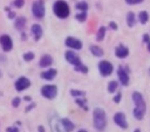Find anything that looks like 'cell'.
<instances>
[{"instance_id": "cell-1", "label": "cell", "mask_w": 150, "mask_h": 132, "mask_svg": "<svg viewBox=\"0 0 150 132\" xmlns=\"http://www.w3.org/2000/svg\"><path fill=\"white\" fill-rule=\"evenodd\" d=\"M132 97H133V100L136 104V107L133 111L134 117L137 120H142L146 113V103H145V101H144L143 96H142L141 93L134 92Z\"/></svg>"}, {"instance_id": "cell-2", "label": "cell", "mask_w": 150, "mask_h": 132, "mask_svg": "<svg viewBox=\"0 0 150 132\" xmlns=\"http://www.w3.org/2000/svg\"><path fill=\"white\" fill-rule=\"evenodd\" d=\"M65 58H66V60L68 61L69 63L74 65L75 66L74 69L76 70V71H81L82 73H88V67H86L84 64H82L79 56L75 54L74 52H72V51H67L66 54H65Z\"/></svg>"}, {"instance_id": "cell-3", "label": "cell", "mask_w": 150, "mask_h": 132, "mask_svg": "<svg viewBox=\"0 0 150 132\" xmlns=\"http://www.w3.org/2000/svg\"><path fill=\"white\" fill-rule=\"evenodd\" d=\"M94 124L95 127L99 131H102L105 129L107 124V118L106 113L102 108H96L94 111Z\"/></svg>"}, {"instance_id": "cell-4", "label": "cell", "mask_w": 150, "mask_h": 132, "mask_svg": "<svg viewBox=\"0 0 150 132\" xmlns=\"http://www.w3.org/2000/svg\"><path fill=\"white\" fill-rule=\"evenodd\" d=\"M54 13L60 19H66L70 14V9H69V5L67 2L59 0L54 4Z\"/></svg>"}, {"instance_id": "cell-5", "label": "cell", "mask_w": 150, "mask_h": 132, "mask_svg": "<svg viewBox=\"0 0 150 132\" xmlns=\"http://www.w3.org/2000/svg\"><path fill=\"white\" fill-rule=\"evenodd\" d=\"M58 89L54 85H45L41 88V94L47 99H54L57 96Z\"/></svg>"}, {"instance_id": "cell-6", "label": "cell", "mask_w": 150, "mask_h": 132, "mask_svg": "<svg viewBox=\"0 0 150 132\" xmlns=\"http://www.w3.org/2000/svg\"><path fill=\"white\" fill-rule=\"evenodd\" d=\"M32 13L38 19H41L44 17L45 14V9H44V3L43 1H35L33 2L32 5Z\"/></svg>"}, {"instance_id": "cell-7", "label": "cell", "mask_w": 150, "mask_h": 132, "mask_svg": "<svg viewBox=\"0 0 150 132\" xmlns=\"http://www.w3.org/2000/svg\"><path fill=\"white\" fill-rule=\"evenodd\" d=\"M50 129H52V132H66V130H65L64 127H63L61 120L59 119L56 115L50 117Z\"/></svg>"}, {"instance_id": "cell-8", "label": "cell", "mask_w": 150, "mask_h": 132, "mask_svg": "<svg viewBox=\"0 0 150 132\" xmlns=\"http://www.w3.org/2000/svg\"><path fill=\"white\" fill-rule=\"evenodd\" d=\"M99 70L103 76H108L112 73L113 71V65L108 61H101L99 63Z\"/></svg>"}, {"instance_id": "cell-9", "label": "cell", "mask_w": 150, "mask_h": 132, "mask_svg": "<svg viewBox=\"0 0 150 132\" xmlns=\"http://www.w3.org/2000/svg\"><path fill=\"white\" fill-rule=\"evenodd\" d=\"M0 44L4 52H9L13 49V40L8 35L0 36Z\"/></svg>"}, {"instance_id": "cell-10", "label": "cell", "mask_w": 150, "mask_h": 132, "mask_svg": "<svg viewBox=\"0 0 150 132\" xmlns=\"http://www.w3.org/2000/svg\"><path fill=\"white\" fill-rule=\"evenodd\" d=\"M117 74H118V78L120 81V83L123 86H127L129 83V73L127 72V70H125V68L122 66H119L117 69Z\"/></svg>"}, {"instance_id": "cell-11", "label": "cell", "mask_w": 150, "mask_h": 132, "mask_svg": "<svg viewBox=\"0 0 150 132\" xmlns=\"http://www.w3.org/2000/svg\"><path fill=\"white\" fill-rule=\"evenodd\" d=\"M114 122L117 126H119L122 129H127V122L125 119V113H116L114 115Z\"/></svg>"}, {"instance_id": "cell-12", "label": "cell", "mask_w": 150, "mask_h": 132, "mask_svg": "<svg viewBox=\"0 0 150 132\" xmlns=\"http://www.w3.org/2000/svg\"><path fill=\"white\" fill-rule=\"evenodd\" d=\"M65 44H66L68 48L71 49H75V50H80L82 48V42L80 41L79 39H76L74 37H67L66 41H65Z\"/></svg>"}, {"instance_id": "cell-13", "label": "cell", "mask_w": 150, "mask_h": 132, "mask_svg": "<svg viewBox=\"0 0 150 132\" xmlns=\"http://www.w3.org/2000/svg\"><path fill=\"white\" fill-rule=\"evenodd\" d=\"M30 85H31L30 81L28 80L27 78H24L23 76V78H20L19 80L16 82L15 87L18 91H23V90H25V89L29 88Z\"/></svg>"}, {"instance_id": "cell-14", "label": "cell", "mask_w": 150, "mask_h": 132, "mask_svg": "<svg viewBox=\"0 0 150 132\" xmlns=\"http://www.w3.org/2000/svg\"><path fill=\"white\" fill-rule=\"evenodd\" d=\"M127 55H129V49L123 46L122 44L118 46L116 48V50H115V56L118 57V58L122 59V58H125V57H127Z\"/></svg>"}, {"instance_id": "cell-15", "label": "cell", "mask_w": 150, "mask_h": 132, "mask_svg": "<svg viewBox=\"0 0 150 132\" xmlns=\"http://www.w3.org/2000/svg\"><path fill=\"white\" fill-rule=\"evenodd\" d=\"M31 31L34 35V39H35L36 41L39 40L40 37L42 36V28L40 27V25H38V24H34L31 28Z\"/></svg>"}, {"instance_id": "cell-16", "label": "cell", "mask_w": 150, "mask_h": 132, "mask_svg": "<svg viewBox=\"0 0 150 132\" xmlns=\"http://www.w3.org/2000/svg\"><path fill=\"white\" fill-rule=\"evenodd\" d=\"M57 76V70L54 69V68H50L48 69L47 71H44L41 73V78H44V80H47V81H52L56 78Z\"/></svg>"}, {"instance_id": "cell-17", "label": "cell", "mask_w": 150, "mask_h": 132, "mask_svg": "<svg viewBox=\"0 0 150 132\" xmlns=\"http://www.w3.org/2000/svg\"><path fill=\"white\" fill-rule=\"evenodd\" d=\"M52 58L50 56V55H43L40 59V62H39V65L40 67H47L50 65H52Z\"/></svg>"}, {"instance_id": "cell-18", "label": "cell", "mask_w": 150, "mask_h": 132, "mask_svg": "<svg viewBox=\"0 0 150 132\" xmlns=\"http://www.w3.org/2000/svg\"><path fill=\"white\" fill-rule=\"evenodd\" d=\"M61 122H62V125H63V127H64V129L66 130V132H71V131L74 130L75 126H74V124L70 121V120L63 119V120H61Z\"/></svg>"}, {"instance_id": "cell-19", "label": "cell", "mask_w": 150, "mask_h": 132, "mask_svg": "<svg viewBox=\"0 0 150 132\" xmlns=\"http://www.w3.org/2000/svg\"><path fill=\"white\" fill-rule=\"evenodd\" d=\"M26 26V18L24 17H20L16 20L15 23V27L17 28L18 30H23Z\"/></svg>"}, {"instance_id": "cell-20", "label": "cell", "mask_w": 150, "mask_h": 132, "mask_svg": "<svg viewBox=\"0 0 150 132\" xmlns=\"http://www.w3.org/2000/svg\"><path fill=\"white\" fill-rule=\"evenodd\" d=\"M127 22L129 27H134L136 25V16L133 11H129L127 16Z\"/></svg>"}, {"instance_id": "cell-21", "label": "cell", "mask_w": 150, "mask_h": 132, "mask_svg": "<svg viewBox=\"0 0 150 132\" xmlns=\"http://www.w3.org/2000/svg\"><path fill=\"white\" fill-rule=\"evenodd\" d=\"M90 50H91V53H92L93 55H95V56H97V57H102L103 54H104L103 50L98 46H91Z\"/></svg>"}, {"instance_id": "cell-22", "label": "cell", "mask_w": 150, "mask_h": 132, "mask_svg": "<svg viewBox=\"0 0 150 132\" xmlns=\"http://www.w3.org/2000/svg\"><path fill=\"white\" fill-rule=\"evenodd\" d=\"M75 7H76L77 9L82 11V13H86L88 9V4L86 2H84V1H80V2H77L76 4H75Z\"/></svg>"}, {"instance_id": "cell-23", "label": "cell", "mask_w": 150, "mask_h": 132, "mask_svg": "<svg viewBox=\"0 0 150 132\" xmlns=\"http://www.w3.org/2000/svg\"><path fill=\"white\" fill-rule=\"evenodd\" d=\"M148 18H149V16H148L147 11H141V13L139 14V21L141 22V24H146V23H147Z\"/></svg>"}, {"instance_id": "cell-24", "label": "cell", "mask_w": 150, "mask_h": 132, "mask_svg": "<svg viewBox=\"0 0 150 132\" xmlns=\"http://www.w3.org/2000/svg\"><path fill=\"white\" fill-rule=\"evenodd\" d=\"M105 33H106V28L101 27L100 29H99L98 33H97V40H98V41H102L105 36Z\"/></svg>"}, {"instance_id": "cell-25", "label": "cell", "mask_w": 150, "mask_h": 132, "mask_svg": "<svg viewBox=\"0 0 150 132\" xmlns=\"http://www.w3.org/2000/svg\"><path fill=\"white\" fill-rule=\"evenodd\" d=\"M117 87H118V84H117V82H115V81H112V82L109 83L108 85V91L110 93H114L115 91H116Z\"/></svg>"}, {"instance_id": "cell-26", "label": "cell", "mask_w": 150, "mask_h": 132, "mask_svg": "<svg viewBox=\"0 0 150 132\" xmlns=\"http://www.w3.org/2000/svg\"><path fill=\"white\" fill-rule=\"evenodd\" d=\"M86 13H81V14H78V15L75 16V18H76V20H78L79 22H84L86 20Z\"/></svg>"}, {"instance_id": "cell-27", "label": "cell", "mask_w": 150, "mask_h": 132, "mask_svg": "<svg viewBox=\"0 0 150 132\" xmlns=\"http://www.w3.org/2000/svg\"><path fill=\"white\" fill-rule=\"evenodd\" d=\"M71 95L72 96H84L86 93L83 91H79V90H71Z\"/></svg>"}, {"instance_id": "cell-28", "label": "cell", "mask_w": 150, "mask_h": 132, "mask_svg": "<svg viewBox=\"0 0 150 132\" xmlns=\"http://www.w3.org/2000/svg\"><path fill=\"white\" fill-rule=\"evenodd\" d=\"M33 59H34L33 53L29 52V53H26V54L24 55V60L25 61H31V60H33Z\"/></svg>"}, {"instance_id": "cell-29", "label": "cell", "mask_w": 150, "mask_h": 132, "mask_svg": "<svg viewBox=\"0 0 150 132\" xmlns=\"http://www.w3.org/2000/svg\"><path fill=\"white\" fill-rule=\"evenodd\" d=\"M143 41L145 42V44H147V48H148V51L150 52V37L148 34H144L143 36Z\"/></svg>"}, {"instance_id": "cell-30", "label": "cell", "mask_w": 150, "mask_h": 132, "mask_svg": "<svg viewBox=\"0 0 150 132\" xmlns=\"http://www.w3.org/2000/svg\"><path fill=\"white\" fill-rule=\"evenodd\" d=\"M84 101H86V100H84V99H83V100H80V99H76V100H75V102H76V103H77V104L78 105H80V107H82V108H83V109H86V111H88V106H86V104H84Z\"/></svg>"}, {"instance_id": "cell-31", "label": "cell", "mask_w": 150, "mask_h": 132, "mask_svg": "<svg viewBox=\"0 0 150 132\" xmlns=\"http://www.w3.org/2000/svg\"><path fill=\"white\" fill-rule=\"evenodd\" d=\"M20 102H21V99H20L19 97H16V98L13 100V106L18 107L20 105Z\"/></svg>"}, {"instance_id": "cell-32", "label": "cell", "mask_w": 150, "mask_h": 132, "mask_svg": "<svg viewBox=\"0 0 150 132\" xmlns=\"http://www.w3.org/2000/svg\"><path fill=\"white\" fill-rule=\"evenodd\" d=\"M24 0H18V1H15V5L17 7H22L24 5Z\"/></svg>"}, {"instance_id": "cell-33", "label": "cell", "mask_w": 150, "mask_h": 132, "mask_svg": "<svg viewBox=\"0 0 150 132\" xmlns=\"http://www.w3.org/2000/svg\"><path fill=\"white\" fill-rule=\"evenodd\" d=\"M6 132H19V129L16 127H8L6 129Z\"/></svg>"}, {"instance_id": "cell-34", "label": "cell", "mask_w": 150, "mask_h": 132, "mask_svg": "<svg viewBox=\"0 0 150 132\" xmlns=\"http://www.w3.org/2000/svg\"><path fill=\"white\" fill-rule=\"evenodd\" d=\"M120 99H121V93L119 92L118 94L116 95V96L114 97V102H116V103H118L119 101H120Z\"/></svg>"}, {"instance_id": "cell-35", "label": "cell", "mask_w": 150, "mask_h": 132, "mask_svg": "<svg viewBox=\"0 0 150 132\" xmlns=\"http://www.w3.org/2000/svg\"><path fill=\"white\" fill-rule=\"evenodd\" d=\"M109 26H110V27L112 28V29H114V30L117 29V26H116V24H115L114 22H110V23H109Z\"/></svg>"}, {"instance_id": "cell-36", "label": "cell", "mask_w": 150, "mask_h": 132, "mask_svg": "<svg viewBox=\"0 0 150 132\" xmlns=\"http://www.w3.org/2000/svg\"><path fill=\"white\" fill-rule=\"evenodd\" d=\"M35 105H36V104H35V103H32V104H31V105H29V106H28V107H27V108H26V111H30V109H32V108H33V107H34V106H35Z\"/></svg>"}, {"instance_id": "cell-37", "label": "cell", "mask_w": 150, "mask_h": 132, "mask_svg": "<svg viewBox=\"0 0 150 132\" xmlns=\"http://www.w3.org/2000/svg\"><path fill=\"white\" fill-rule=\"evenodd\" d=\"M38 130H39V132H44V128L42 127V126H39V127H38Z\"/></svg>"}, {"instance_id": "cell-38", "label": "cell", "mask_w": 150, "mask_h": 132, "mask_svg": "<svg viewBox=\"0 0 150 132\" xmlns=\"http://www.w3.org/2000/svg\"><path fill=\"white\" fill-rule=\"evenodd\" d=\"M15 16H16L15 13H11V14H9V18H11V19H13V18H15Z\"/></svg>"}, {"instance_id": "cell-39", "label": "cell", "mask_w": 150, "mask_h": 132, "mask_svg": "<svg viewBox=\"0 0 150 132\" xmlns=\"http://www.w3.org/2000/svg\"><path fill=\"white\" fill-rule=\"evenodd\" d=\"M25 100L30 101V100H31V97H30V96H25Z\"/></svg>"}, {"instance_id": "cell-40", "label": "cell", "mask_w": 150, "mask_h": 132, "mask_svg": "<svg viewBox=\"0 0 150 132\" xmlns=\"http://www.w3.org/2000/svg\"><path fill=\"white\" fill-rule=\"evenodd\" d=\"M78 132H88V131H86V130H83V129H81V130H79V131H78Z\"/></svg>"}, {"instance_id": "cell-41", "label": "cell", "mask_w": 150, "mask_h": 132, "mask_svg": "<svg viewBox=\"0 0 150 132\" xmlns=\"http://www.w3.org/2000/svg\"><path fill=\"white\" fill-rule=\"evenodd\" d=\"M134 132H141V131H140V129H136V130H135V131H134Z\"/></svg>"}, {"instance_id": "cell-42", "label": "cell", "mask_w": 150, "mask_h": 132, "mask_svg": "<svg viewBox=\"0 0 150 132\" xmlns=\"http://www.w3.org/2000/svg\"><path fill=\"white\" fill-rule=\"evenodd\" d=\"M0 78H1V71H0Z\"/></svg>"}]
</instances>
